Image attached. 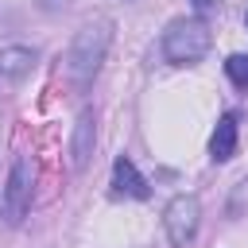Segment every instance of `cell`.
<instances>
[{
  "label": "cell",
  "instance_id": "obj_1",
  "mask_svg": "<svg viewBox=\"0 0 248 248\" xmlns=\"http://www.w3.org/2000/svg\"><path fill=\"white\" fill-rule=\"evenodd\" d=\"M108 46H112V19H89L85 27H78V35H74V43L62 58V74H66L74 93H85L93 85Z\"/></svg>",
  "mask_w": 248,
  "mask_h": 248
},
{
  "label": "cell",
  "instance_id": "obj_2",
  "mask_svg": "<svg viewBox=\"0 0 248 248\" xmlns=\"http://www.w3.org/2000/svg\"><path fill=\"white\" fill-rule=\"evenodd\" d=\"M209 46H213V31L198 16L170 19L167 31H163V39H159V50H163V58L170 66H194V62H202L209 54Z\"/></svg>",
  "mask_w": 248,
  "mask_h": 248
},
{
  "label": "cell",
  "instance_id": "obj_3",
  "mask_svg": "<svg viewBox=\"0 0 248 248\" xmlns=\"http://www.w3.org/2000/svg\"><path fill=\"white\" fill-rule=\"evenodd\" d=\"M31 194H35V163L31 155H16L8 182H4V217L8 225H19L31 209Z\"/></svg>",
  "mask_w": 248,
  "mask_h": 248
},
{
  "label": "cell",
  "instance_id": "obj_4",
  "mask_svg": "<svg viewBox=\"0 0 248 248\" xmlns=\"http://www.w3.org/2000/svg\"><path fill=\"white\" fill-rule=\"evenodd\" d=\"M198 225H202V202H198V194H174L167 202V209H163L167 240L174 248H186L198 236Z\"/></svg>",
  "mask_w": 248,
  "mask_h": 248
},
{
  "label": "cell",
  "instance_id": "obj_5",
  "mask_svg": "<svg viewBox=\"0 0 248 248\" xmlns=\"http://www.w3.org/2000/svg\"><path fill=\"white\" fill-rule=\"evenodd\" d=\"M93 143H97V112L81 108L78 120H74V136H70V163H74V170H85V163L93 155Z\"/></svg>",
  "mask_w": 248,
  "mask_h": 248
},
{
  "label": "cell",
  "instance_id": "obj_6",
  "mask_svg": "<svg viewBox=\"0 0 248 248\" xmlns=\"http://www.w3.org/2000/svg\"><path fill=\"white\" fill-rule=\"evenodd\" d=\"M112 194H116V198H136V202L151 198L147 178L136 170V163H132L128 155H116V163H112Z\"/></svg>",
  "mask_w": 248,
  "mask_h": 248
},
{
  "label": "cell",
  "instance_id": "obj_7",
  "mask_svg": "<svg viewBox=\"0 0 248 248\" xmlns=\"http://www.w3.org/2000/svg\"><path fill=\"white\" fill-rule=\"evenodd\" d=\"M236 155V112H225L209 136V159L213 163H229Z\"/></svg>",
  "mask_w": 248,
  "mask_h": 248
},
{
  "label": "cell",
  "instance_id": "obj_8",
  "mask_svg": "<svg viewBox=\"0 0 248 248\" xmlns=\"http://www.w3.org/2000/svg\"><path fill=\"white\" fill-rule=\"evenodd\" d=\"M35 50L31 46H0V81H19L31 74L35 66Z\"/></svg>",
  "mask_w": 248,
  "mask_h": 248
},
{
  "label": "cell",
  "instance_id": "obj_9",
  "mask_svg": "<svg viewBox=\"0 0 248 248\" xmlns=\"http://www.w3.org/2000/svg\"><path fill=\"white\" fill-rule=\"evenodd\" d=\"M225 74L236 89H248V54H229L225 58Z\"/></svg>",
  "mask_w": 248,
  "mask_h": 248
},
{
  "label": "cell",
  "instance_id": "obj_10",
  "mask_svg": "<svg viewBox=\"0 0 248 248\" xmlns=\"http://www.w3.org/2000/svg\"><path fill=\"white\" fill-rule=\"evenodd\" d=\"M225 209H229V217H244V213H248V174L232 186V194H229V205H225Z\"/></svg>",
  "mask_w": 248,
  "mask_h": 248
},
{
  "label": "cell",
  "instance_id": "obj_11",
  "mask_svg": "<svg viewBox=\"0 0 248 248\" xmlns=\"http://www.w3.org/2000/svg\"><path fill=\"white\" fill-rule=\"evenodd\" d=\"M190 4H194V12H198V19H202V16L209 12V8H217V0H190Z\"/></svg>",
  "mask_w": 248,
  "mask_h": 248
},
{
  "label": "cell",
  "instance_id": "obj_12",
  "mask_svg": "<svg viewBox=\"0 0 248 248\" xmlns=\"http://www.w3.org/2000/svg\"><path fill=\"white\" fill-rule=\"evenodd\" d=\"M244 23H248V12H244Z\"/></svg>",
  "mask_w": 248,
  "mask_h": 248
}]
</instances>
